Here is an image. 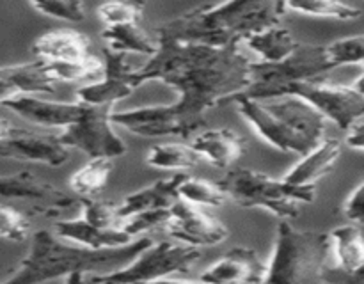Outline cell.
Listing matches in <instances>:
<instances>
[{
    "label": "cell",
    "mask_w": 364,
    "mask_h": 284,
    "mask_svg": "<svg viewBox=\"0 0 364 284\" xmlns=\"http://www.w3.org/2000/svg\"><path fill=\"white\" fill-rule=\"evenodd\" d=\"M159 50L142 67L135 84L160 80L176 89L171 105L139 106L114 112L112 123L139 137L188 138L206 124V114L228 99L245 94L252 84V62L238 46L210 48L156 39Z\"/></svg>",
    "instance_id": "obj_1"
},
{
    "label": "cell",
    "mask_w": 364,
    "mask_h": 284,
    "mask_svg": "<svg viewBox=\"0 0 364 284\" xmlns=\"http://www.w3.org/2000/svg\"><path fill=\"white\" fill-rule=\"evenodd\" d=\"M287 2L237 0L226 4H203L156 27V39L201 45L210 48L238 46L251 36L281 25Z\"/></svg>",
    "instance_id": "obj_2"
},
{
    "label": "cell",
    "mask_w": 364,
    "mask_h": 284,
    "mask_svg": "<svg viewBox=\"0 0 364 284\" xmlns=\"http://www.w3.org/2000/svg\"><path fill=\"white\" fill-rule=\"evenodd\" d=\"M153 244L155 241L149 236H141L124 247L92 251L82 245L66 244L50 231H36L28 254L2 284H43L77 272L95 275L119 272Z\"/></svg>",
    "instance_id": "obj_3"
},
{
    "label": "cell",
    "mask_w": 364,
    "mask_h": 284,
    "mask_svg": "<svg viewBox=\"0 0 364 284\" xmlns=\"http://www.w3.org/2000/svg\"><path fill=\"white\" fill-rule=\"evenodd\" d=\"M279 102H259V99L237 96L238 114L252 128L258 137L277 151L309 155L326 141L327 119L297 96L276 98Z\"/></svg>",
    "instance_id": "obj_4"
},
{
    "label": "cell",
    "mask_w": 364,
    "mask_h": 284,
    "mask_svg": "<svg viewBox=\"0 0 364 284\" xmlns=\"http://www.w3.org/2000/svg\"><path fill=\"white\" fill-rule=\"evenodd\" d=\"M333 248L329 233L297 229L288 220L277 226L265 284H318Z\"/></svg>",
    "instance_id": "obj_5"
},
{
    "label": "cell",
    "mask_w": 364,
    "mask_h": 284,
    "mask_svg": "<svg viewBox=\"0 0 364 284\" xmlns=\"http://www.w3.org/2000/svg\"><path fill=\"white\" fill-rule=\"evenodd\" d=\"M217 185L235 204L242 208H265L283 220L297 219L302 204L313 202L316 195L315 185H291L252 169L231 170Z\"/></svg>",
    "instance_id": "obj_6"
},
{
    "label": "cell",
    "mask_w": 364,
    "mask_h": 284,
    "mask_svg": "<svg viewBox=\"0 0 364 284\" xmlns=\"http://www.w3.org/2000/svg\"><path fill=\"white\" fill-rule=\"evenodd\" d=\"M336 67L327 52V45L299 43L297 50L283 62H252V84L247 92L240 96L259 102L276 99L288 85L323 80Z\"/></svg>",
    "instance_id": "obj_7"
},
{
    "label": "cell",
    "mask_w": 364,
    "mask_h": 284,
    "mask_svg": "<svg viewBox=\"0 0 364 284\" xmlns=\"http://www.w3.org/2000/svg\"><path fill=\"white\" fill-rule=\"evenodd\" d=\"M201 259L199 247L173 241H159L146 248L134 263L119 272L92 275V284H149L173 273L188 272Z\"/></svg>",
    "instance_id": "obj_8"
},
{
    "label": "cell",
    "mask_w": 364,
    "mask_h": 284,
    "mask_svg": "<svg viewBox=\"0 0 364 284\" xmlns=\"http://www.w3.org/2000/svg\"><path fill=\"white\" fill-rule=\"evenodd\" d=\"M284 96L302 98L341 130H350L364 116V98L361 94H358L350 85L329 84L326 78L288 85L279 98Z\"/></svg>",
    "instance_id": "obj_9"
},
{
    "label": "cell",
    "mask_w": 364,
    "mask_h": 284,
    "mask_svg": "<svg viewBox=\"0 0 364 284\" xmlns=\"http://www.w3.org/2000/svg\"><path fill=\"white\" fill-rule=\"evenodd\" d=\"M112 106L85 105L80 121L59 133L63 144L71 149H80L91 156V160L116 158L124 155L128 148L112 128Z\"/></svg>",
    "instance_id": "obj_10"
},
{
    "label": "cell",
    "mask_w": 364,
    "mask_h": 284,
    "mask_svg": "<svg viewBox=\"0 0 364 284\" xmlns=\"http://www.w3.org/2000/svg\"><path fill=\"white\" fill-rule=\"evenodd\" d=\"M0 155L21 162H38L60 167L70 160V148L63 144L59 133H41L0 121Z\"/></svg>",
    "instance_id": "obj_11"
},
{
    "label": "cell",
    "mask_w": 364,
    "mask_h": 284,
    "mask_svg": "<svg viewBox=\"0 0 364 284\" xmlns=\"http://www.w3.org/2000/svg\"><path fill=\"white\" fill-rule=\"evenodd\" d=\"M137 67L128 60L127 53L114 52L109 46L103 48V78L96 84L82 85L77 91V99L84 105H114L117 99L130 96L137 89L135 77Z\"/></svg>",
    "instance_id": "obj_12"
},
{
    "label": "cell",
    "mask_w": 364,
    "mask_h": 284,
    "mask_svg": "<svg viewBox=\"0 0 364 284\" xmlns=\"http://www.w3.org/2000/svg\"><path fill=\"white\" fill-rule=\"evenodd\" d=\"M0 194L6 201H31L36 212L46 217H55L57 213L66 212L80 204V199L68 195L52 183L39 180L31 170H21L11 176H2L0 180Z\"/></svg>",
    "instance_id": "obj_13"
},
{
    "label": "cell",
    "mask_w": 364,
    "mask_h": 284,
    "mask_svg": "<svg viewBox=\"0 0 364 284\" xmlns=\"http://www.w3.org/2000/svg\"><path fill=\"white\" fill-rule=\"evenodd\" d=\"M166 231L171 238L192 247L217 245L230 236V231L219 219L183 199L171 208V222Z\"/></svg>",
    "instance_id": "obj_14"
},
{
    "label": "cell",
    "mask_w": 364,
    "mask_h": 284,
    "mask_svg": "<svg viewBox=\"0 0 364 284\" xmlns=\"http://www.w3.org/2000/svg\"><path fill=\"white\" fill-rule=\"evenodd\" d=\"M2 105L16 112L28 123L46 128H63V130L78 123L85 112V105L80 102H50L32 94L2 99Z\"/></svg>",
    "instance_id": "obj_15"
},
{
    "label": "cell",
    "mask_w": 364,
    "mask_h": 284,
    "mask_svg": "<svg viewBox=\"0 0 364 284\" xmlns=\"http://www.w3.org/2000/svg\"><path fill=\"white\" fill-rule=\"evenodd\" d=\"M269 265L249 247H235L199 277L206 284H265Z\"/></svg>",
    "instance_id": "obj_16"
},
{
    "label": "cell",
    "mask_w": 364,
    "mask_h": 284,
    "mask_svg": "<svg viewBox=\"0 0 364 284\" xmlns=\"http://www.w3.org/2000/svg\"><path fill=\"white\" fill-rule=\"evenodd\" d=\"M57 82L48 70V62L36 59L32 62L13 64L0 71V96L2 99L20 94H39L55 92Z\"/></svg>",
    "instance_id": "obj_17"
},
{
    "label": "cell",
    "mask_w": 364,
    "mask_h": 284,
    "mask_svg": "<svg viewBox=\"0 0 364 284\" xmlns=\"http://www.w3.org/2000/svg\"><path fill=\"white\" fill-rule=\"evenodd\" d=\"M187 174L176 173L169 178L155 181L149 187L141 188V190L134 192V194L127 195L119 206H117V213H119L121 222H124L130 217L137 215V213L153 212V209H171L180 197V187L185 181Z\"/></svg>",
    "instance_id": "obj_18"
},
{
    "label": "cell",
    "mask_w": 364,
    "mask_h": 284,
    "mask_svg": "<svg viewBox=\"0 0 364 284\" xmlns=\"http://www.w3.org/2000/svg\"><path fill=\"white\" fill-rule=\"evenodd\" d=\"M32 52L38 59L52 62H84L95 57L91 39L78 31H52L36 39Z\"/></svg>",
    "instance_id": "obj_19"
},
{
    "label": "cell",
    "mask_w": 364,
    "mask_h": 284,
    "mask_svg": "<svg viewBox=\"0 0 364 284\" xmlns=\"http://www.w3.org/2000/svg\"><path fill=\"white\" fill-rule=\"evenodd\" d=\"M191 146L213 167L228 169L244 156L247 141L231 128H213L199 133Z\"/></svg>",
    "instance_id": "obj_20"
},
{
    "label": "cell",
    "mask_w": 364,
    "mask_h": 284,
    "mask_svg": "<svg viewBox=\"0 0 364 284\" xmlns=\"http://www.w3.org/2000/svg\"><path fill=\"white\" fill-rule=\"evenodd\" d=\"M55 234L63 240L75 241L82 247L92 248V251H105V248H119L130 245L137 238L130 236L123 229H100V227L89 224L84 217L68 220H57Z\"/></svg>",
    "instance_id": "obj_21"
},
{
    "label": "cell",
    "mask_w": 364,
    "mask_h": 284,
    "mask_svg": "<svg viewBox=\"0 0 364 284\" xmlns=\"http://www.w3.org/2000/svg\"><path fill=\"white\" fill-rule=\"evenodd\" d=\"M341 156V142L338 138H326L318 148L306 155L297 165L291 167L283 178L291 185H315L331 173Z\"/></svg>",
    "instance_id": "obj_22"
},
{
    "label": "cell",
    "mask_w": 364,
    "mask_h": 284,
    "mask_svg": "<svg viewBox=\"0 0 364 284\" xmlns=\"http://www.w3.org/2000/svg\"><path fill=\"white\" fill-rule=\"evenodd\" d=\"M102 39L107 43L114 52L121 53H141L151 59L159 50V41L149 38L139 23L127 25H114V27H105L102 31Z\"/></svg>",
    "instance_id": "obj_23"
},
{
    "label": "cell",
    "mask_w": 364,
    "mask_h": 284,
    "mask_svg": "<svg viewBox=\"0 0 364 284\" xmlns=\"http://www.w3.org/2000/svg\"><path fill=\"white\" fill-rule=\"evenodd\" d=\"M245 45L262 57V62L276 64L288 59L297 50L299 43H295L294 36H291V32L287 27L277 25V27L247 38L245 39Z\"/></svg>",
    "instance_id": "obj_24"
},
{
    "label": "cell",
    "mask_w": 364,
    "mask_h": 284,
    "mask_svg": "<svg viewBox=\"0 0 364 284\" xmlns=\"http://www.w3.org/2000/svg\"><path fill=\"white\" fill-rule=\"evenodd\" d=\"M338 266L345 270L364 268V233L359 226H338L331 231Z\"/></svg>",
    "instance_id": "obj_25"
},
{
    "label": "cell",
    "mask_w": 364,
    "mask_h": 284,
    "mask_svg": "<svg viewBox=\"0 0 364 284\" xmlns=\"http://www.w3.org/2000/svg\"><path fill=\"white\" fill-rule=\"evenodd\" d=\"M201 160V155L191 144H156L146 156L148 165L167 170L192 169Z\"/></svg>",
    "instance_id": "obj_26"
},
{
    "label": "cell",
    "mask_w": 364,
    "mask_h": 284,
    "mask_svg": "<svg viewBox=\"0 0 364 284\" xmlns=\"http://www.w3.org/2000/svg\"><path fill=\"white\" fill-rule=\"evenodd\" d=\"M112 162L110 158H95L71 176L70 185L75 194L84 197H95L98 192L107 187L112 174Z\"/></svg>",
    "instance_id": "obj_27"
},
{
    "label": "cell",
    "mask_w": 364,
    "mask_h": 284,
    "mask_svg": "<svg viewBox=\"0 0 364 284\" xmlns=\"http://www.w3.org/2000/svg\"><path fill=\"white\" fill-rule=\"evenodd\" d=\"M287 9L294 13L308 14V16L333 18V20L350 21L361 16V9L343 2H329V0H302V2H287Z\"/></svg>",
    "instance_id": "obj_28"
},
{
    "label": "cell",
    "mask_w": 364,
    "mask_h": 284,
    "mask_svg": "<svg viewBox=\"0 0 364 284\" xmlns=\"http://www.w3.org/2000/svg\"><path fill=\"white\" fill-rule=\"evenodd\" d=\"M180 197L196 206H223L228 195L217 183L187 176L180 187Z\"/></svg>",
    "instance_id": "obj_29"
},
{
    "label": "cell",
    "mask_w": 364,
    "mask_h": 284,
    "mask_svg": "<svg viewBox=\"0 0 364 284\" xmlns=\"http://www.w3.org/2000/svg\"><path fill=\"white\" fill-rule=\"evenodd\" d=\"M82 206V217L87 220L92 226L100 227V229H121V219L117 213V206L112 202L100 201L95 197H84L80 199Z\"/></svg>",
    "instance_id": "obj_30"
},
{
    "label": "cell",
    "mask_w": 364,
    "mask_h": 284,
    "mask_svg": "<svg viewBox=\"0 0 364 284\" xmlns=\"http://www.w3.org/2000/svg\"><path fill=\"white\" fill-rule=\"evenodd\" d=\"M144 13L142 2H107L98 7V16L105 27L139 23Z\"/></svg>",
    "instance_id": "obj_31"
},
{
    "label": "cell",
    "mask_w": 364,
    "mask_h": 284,
    "mask_svg": "<svg viewBox=\"0 0 364 284\" xmlns=\"http://www.w3.org/2000/svg\"><path fill=\"white\" fill-rule=\"evenodd\" d=\"M171 222V209H153V212L137 213L121 224V229L130 236H144V233L155 229H167Z\"/></svg>",
    "instance_id": "obj_32"
},
{
    "label": "cell",
    "mask_w": 364,
    "mask_h": 284,
    "mask_svg": "<svg viewBox=\"0 0 364 284\" xmlns=\"http://www.w3.org/2000/svg\"><path fill=\"white\" fill-rule=\"evenodd\" d=\"M31 231V219L23 212L4 202L0 206V236L11 241H25Z\"/></svg>",
    "instance_id": "obj_33"
},
{
    "label": "cell",
    "mask_w": 364,
    "mask_h": 284,
    "mask_svg": "<svg viewBox=\"0 0 364 284\" xmlns=\"http://www.w3.org/2000/svg\"><path fill=\"white\" fill-rule=\"evenodd\" d=\"M32 9L38 13L46 14L57 20L73 21L80 23L85 20V6L84 2H66V0H39V2H31Z\"/></svg>",
    "instance_id": "obj_34"
},
{
    "label": "cell",
    "mask_w": 364,
    "mask_h": 284,
    "mask_svg": "<svg viewBox=\"0 0 364 284\" xmlns=\"http://www.w3.org/2000/svg\"><path fill=\"white\" fill-rule=\"evenodd\" d=\"M327 52L336 66L364 64V36H350L327 45Z\"/></svg>",
    "instance_id": "obj_35"
},
{
    "label": "cell",
    "mask_w": 364,
    "mask_h": 284,
    "mask_svg": "<svg viewBox=\"0 0 364 284\" xmlns=\"http://www.w3.org/2000/svg\"><path fill=\"white\" fill-rule=\"evenodd\" d=\"M326 284H364V268L345 270L341 266H326L322 272Z\"/></svg>",
    "instance_id": "obj_36"
},
{
    "label": "cell",
    "mask_w": 364,
    "mask_h": 284,
    "mask_svg": "<svg viewBox=\"0 0 364 284\" xmlns=\"http://www.w3.org/2000/svg\"><path fill=\"white\" fill-rule=\"evenodd\" d=\"M343 213L352 222L364 226V181L355 188L343 204Z\"/></svg>",
    "instance_id": "obj_37"
},
{
    "label": "cell",
    "mask_w": 364,
    "mask_h": 284,
    "mask_svg": "<svg viewBox=\"0 0 364 284\" xmlns=\"http://www.w3.org/2000/svg\"><path fill=\"white\" fill-rule=\"evenodd\" d=\"M348 148L355 149V151L364 153V123H358L348 130L347 137H345Z\"/></svg>",
    "instance_id": "obj_38"
},
{
    "label": "cell",
    "mask_w": 364,
    "mask_h": 284,
    "mask_svg": "<svg viewBox=\"0 0 364 284\" xmlns=\"http://www.w3.org/2000/svg\"><path fill=\"white\" fill-rule=\"evenodd\" d=\"M149 284H206L203 280H191V279H174V277H166V279H159L155 283Z\"/></svg>",
    "instance_id": "obj_39"
},
{
    "label": "cell",
    "mask_w": 364,
    "mask_h": 284,
    "mask_svg": "<svg viewBox=\"0 0 364 284\" xmlns=\"http://www.w3.org/2000/svg\"><path fill=\"white\" fill-rule=\"evenodd\" d=\"M85 283V273L77 272L71 273V275L66 277V284H84Z\"/></svg>",
    "instance_id": "obj_40"
},
{
    "label": "cell",
    "mask_w": 364,
    "mask_h": 284,
    "mask_svg": "<svg viewBox=\"0 0 364 284\" xmlns=\"http://www.w3.org/2000/svg\"><path fill=\"white\" fill-rule=\"evenodd\" d=\"M350 87L354 89V91L358 92V94H361L363 98H364V73L361 75V77H358L354 82H352Z\"/></svg>",
    "instance_id": "obj_41"
},
{
    "label": "cell",
    "mask_w": 364,
    "mask_h": 284,
    "mask_svg": "<svg viewBox=\"0 0 364 284\" xmlns=\"http://www.w3.org/2000/svg\"><path fill=\"white\" fill-rule=\"evenodd\" d=\"M363 66H364V64H363Z\"/></svg>",
    "instance_id": "obj_42"
}]
</instances>
